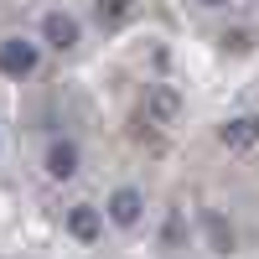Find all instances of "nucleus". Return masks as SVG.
<instances>
[{"instance_id": "obj_1", "label": "nucleus", "mask_w": 259, "mask_h": 259, "mask_svg": "<svg viewBox=\"0 0 259 259\" xmlns=\"http://www.w3.org/2000/svg\"><path fill=\"white\" fill-rule=\"evenodd\" d=\"M36 62H41L36 41H26V36L0 41V73H6V78H31V73H36Z\"/></svg>"}, {"instance_id": "obj_2", "label": "nucleus", "mask_w": 259, "mask_h": 259, "mask_svg": "<svg viewBox=\"0 0 259 259\" xmlns=\"http://www.w3.org/2000/svg\"><path fill=\"white\" fill-rule=\"evenodd\" d=\"M41 41H47L52 52H73L78 47V21L68 11H47L41 16Z\"/></svg>"}, {"instance_id": "obj_3", "label": "nucleus", "mask_w": 259, "mask_h": 259, "mask_svg": "<svg viewBox=\"0 0 259 259\" xmlns=\"http://www.w3.org/2000/svg\"><path fill=\"white\" fill-rule=\"evenodd\" d=\"M177 119H182V94L171 83H156L145 99V124H177Z\"/></svg>"}, {"instance_id": "obj_4", "label": "nucleus", "mask_w": 259, "mask_h": 259, "mask_svg": "<svg viewBox=\"0 0 259 259\" xmlns=\"http://www.w3.org/2000/svg\"><path fill=\"white\" fill-rule=\"evenodd\" d=\"M140 212H145V197H140L135 187H119L114 197H109V223H119V228H135Z\"/></svg>"}, {"instance_id": "obj_5", "label": "nucleus", "mask_w": 259, "mask_h": 259, "mask_svg": "<svg viewBox=\"0 0 259 259\" xmlns=\"http://www.w3.org/2000/svg\"><path fill=\"white\" fill-rule=\"evenodd\" d=\"M218 140H223L228 150H249V145H259V114H239V119H228V124L218 130Z\"/></svg>"}, {"instance_id": "obj_6", "label": "nucleus", "mask_w": 259, "mask_h": 259, "mask_svg": "<svg viewBox=\"0 0 259 259\" xmlns=\"http://www.w3.org/2000/svg\"><path fill=\"white\" fill-rule=\"evenodd\" d=\"M47 177H57V182L78 177V145L73 140H52V150H47Z\"/></svg>"}, {"instance_id": "obj_7", "label": "nucleus", "mask_w": 259, "mask_h": 259, "mask_svg": "<svg viewBox=\"0 0 259 259\" xmlns=\"http://www.w3.org/2000/svg\"><path fill=\"white\" fill-rule=\"evenodd\" d=\"M99 228H104V218H99L94 207H73V212H68V233H73V239L94 244V239H99Z\"/></svg>"}, {"instance_id": "obj_8", "label": "nucleus", "mask_w": 259, "mask_h": 259, "mask_svg": "<svg viewBox=\"0 0 259 259\" xmlns=\"http://www.w3.org/2000/svg\"><path fill=\"white\" fill-rule=\"evenodd\" d=\"M202 233H207V249H212V254H228V249H233V228H228L223 212H207V218H202Z\"/></svg>"}, {"instance_id": "obj_9", "label": "nucleus", "mask_w": 259, "mask_h": 259, "mask_svg": "<svg viewBox=\"0 0 259 259\" xmlns=\"http://www.w3.org/2000/svg\"><path fill=\"white\" fill-rule=\"evenodd\" d=\"M94 16H99V26H119V21L130 16V0H99Z\"/></svg>"}, {"instance_id": "obj_10", "label": "nucleus", "mask_w": 259, "mask_h": 259, "mask_svg": "<svg viewBox=\"0 0 259 259\" xmlns=\"http://www.w3.org/2000/svg\"><path fill=\"white\" fill-rule=\"evenodd\" d=\"M223 41H228V47H233V52H249V31H228Z\"/></svg>"}, {"instance_id": "obj_11", "label": "nucleus", "mask_w": 259, "mask_h": 259, "mask_svg": "<svg viewBox=\"0 0 259 259\" xmlns=\"http://www.w3.org/2000/svg\"><path fill=\"white\" fill-rule=\"evenodd\" d=\"M177 239H182V218L171 212V218H166V244H177Z\"/></svg>"}, {"instance_id": "obj_12", "label": "nucleus", "mask_w": 259, "mask_h": 259, "mask_svg": "<svg viewBox=\"0 0 259 259\" xmlns=\"http://www.w3.org/2000/svg\"><path fill=\"white\" fill-rule=\"evenodd\" d=\"M202 6H223V0H202Z\"/></svg>"}]
</instances>
